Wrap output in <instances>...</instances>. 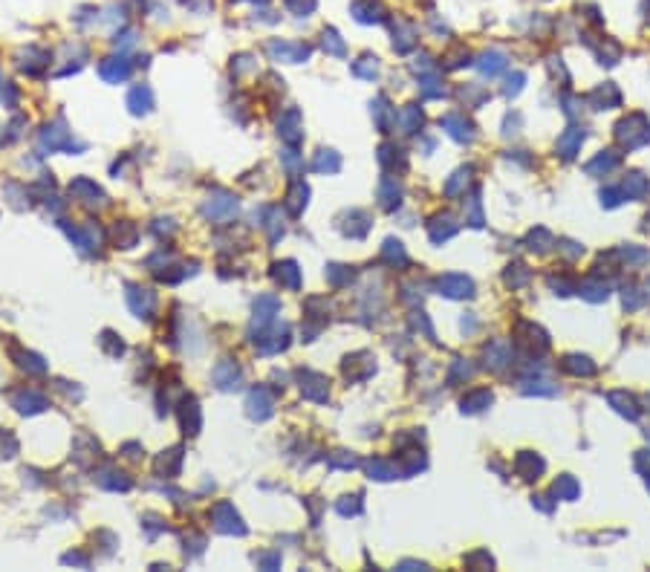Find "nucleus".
Listing matches in <instances>:
<instances>
[{
    "label": "nucleus",
    "instance_id": "nucleus-26",
    "mask_svg": "<svg viewBox=\"0 0 650 572\" xmlns=\"http://www.w3.org/2000/svg\"><path fill=\"white\" fill-rule=\"evenodd\" d=\"M278 217H281V214H278V208H272V212H269V220L263 223V225H266V232H269V240H272V243H278L281 234H283V225H281Z\"/></svg>",
    "mask_w": 650,
    "mask_h": 572
},
{
    "label": "nucleus",
    "instance_id": "nucleus-19",
    "mask_svg": "<svg viewBox=\"0 0 650 572\" xmlns=\"http://www.w3.org/2000/svg\"><path fill=\"white\" fill-rule=\"evenodd\" d=\"M272 278H275L281 286H290V289H298L301 286V272L292 261H283V263H275L272 266Z\"/></svg>",
    "mask_w": 650,
    "mask_h": 572
},
{
    "label": "nucleus",
    "instance_id": "nucleus-2",
    "mask_svg": "<svg viewBox=\"0 0 650 572\" xmlns=\"http://www.w3.org/2000/svg\"><path fill=\"white\" fill-rule=\"evenodd\" d=\"M41 145L50 150H84V145H79L72 139V130H67V125L58 119L55 125H47L41 130Z\"/></svg>",
    "mask_w": 650,
    "mask_h": 572
},
{
    "label": "nucleus",
    "instance_id": "nucleus-22",
    "mask_svg": "<svg viewBox=\"0 0 650 572\" xmlns=\"http://www.w3.org/2000/svg\"><path fill=\"white\" fill-rule=\"evenodd\" d=\"M338 156L332 154V150H318L315 154V159H312V168L315 171H338Z\"/></svg>",
    "mask_w": 650,
    "mask_h": 572
},
{
    "label": "nucleus",
    "instance_id": "nucleus-25",
    "mask_svg": "<svg viewBox=\"0 0 650 572\" xmlns=\"http://www.w3.org/2000/svg\"><path fill=\"white\" fill-rule=\"evenodd\" d=\"M254 564L261 569H278L281 566V552H254Z\"/></svg>",
    "mask_w": 650,
    "mask_h": 572
},
{
    "label": "nucleus",
    "instance_id": "nucleus-5",
    "mask_svg": "<svg viewBox=\"0 0 650 572\" xmlns=\"http://www.w3.org/2000/svg\"><path fill=\"white\" fill-rule=\"evenodd\" d=\"M128 304L133 309V315H139V318H154L156 312V295L150 289H142V286H128Z\"/></svg>",
    "mask_w": 650,
    "mask_h": 572
},
{
    "label": "nucleus",
    "instance_id": "nucleus-24",
    "mask_svg": "<svg viewBox=\"0 0 650 572\" xmlns=\"http://www.w3.org/2000/svg\"><path fill=\"white\" fill-rule=\"evenodd\" d=\"M136 225H130V223H119L116 225V243L122 246V249H130L133 243H136Z\"/></svg>",
    "mask_w": 650,
    "mask_h": 572
},
{
    "label": "nucleus",
    "instance_id": "nucleus-7",
    "mask_svg": "<svg viewBox=\"0 0 650 572\" xmlns=\"http://www.w3.org/2000/svg\"><path fill=\"white\" fill-rule=\"evenodd\" d=\"M281 312V300L275 295H261L254 300V318H252V329H263L269 324H275Z\"/></svg>",
    "mask_w": 650,
    "mask_h": 572
},
{
    "label": "nucleus",
    "instance_id": "nucleus-30",
    "mask_svg": "<svg viewBox=\"0 0 650 572\" xmlns=\"http://www.w3.org/2000/svg\"><path fill=\"white\" fill-rule=\"evenodd\" d=\"M281 159H283V165H286V168H290V171H295L298 165H301V156L295 154V150H283V154H281Z\"/></svg>",
    "mask_w": 650,
    "mask_h": 572
},
{
    "label": "nucleus",
    "instance_id": "nucleus-14",
    "mask_svg": "<svg viewBox=\"0 0 650 572\" xmlns=\"http://www.w3.org/2000/svg\"><path fill=\"white\" fill-rule=\"evenodd\" d=\"M99 75L108 84H119L130 75V64L125 61V58H104V61L99 64Z\"/></svg>",
    "mask_w": 650,
    "mask_h": 572
},
{
    "label": "nucleus",
    "instance_id": "nucleus-6",
    "mask_svg": "<svg viewBox=\"0 0 650 572\" xmlns=\"http://www.w3.org/2000/svg\"><path fill=\"white\" fill-rule=\"evenodd\" d=\"M234 212H237V200L225 191H217L214 197H208L205 205H203V214L208 220H229Z\"/></svg>",
    "mask_w": 650,
    "mask_h": 572
},
{
    "label": "nucleus",
    "instance_id": "nucleus-10",
    "mask_svg": "<svg viewBox=\"0 0 650 572\" xmlns=\"http://www.w3.org/2000/svg\"><path fill=\"white\" fill-rule=\"evenodd\" d=\"M246 408H249V416L263 422V419L272 416V396L266 387H252L249 390V399H246Z\"/></svg>",
    "mask_w": 650,
    "mask_h": 572
},
{
    "label": "nucleus",
    "instance_id": "nucleus-31",
    "mask_svg": "<svg viewBox=\"0 0 650 572\" xmlns=\"http://www.w3.org/2000/svg\"><path fill=\"white\" fill-rule=\"evenodd\" d=\"M64 564H79V566H87V558H84V555H79V552H70V555H64Z\"/></svg>",
    "mask_w": 650,
    "mask_h": 572
},
{
    "label": "nucleus",
    "instance_id": "nucleus-13",
    "mask_svg": "<svg viewBox=\"0 0 650 572\" xmlns=\"http://www.w3.org/2000/svg\"><path fill=\"white\" fill-rule=\"evenodd\" d=\"M179 422H183V431L188 436H196L203 428V413H200V405H196V399H185L183 402V408H179Z\"/></svg>",
    "mask_w": 650,
    "mask_h": 572
},
{
    "label": "nucleus",
    "instance_id": "nucleus-17",
    "mask_svg": "<svg viewBox=\"0 0 650 572\" xmlns=\"http://www.w3.org/2000/svg\"><path fill=\"white\" fill-rule=\"evenodd\" d=\"M128 108H130V113H136V116L150 113V108H154V93H150V87H148V84H136V87L130 90V96H128Z\"/></svg>",
    "mask_w": 650,
    "mask_h": 572
},
{
    "label": "nucleus",
    "instance_id": "nucleus-23",
    "mask_svg": "<svg viewBox=\"0 0 650 572\" xmlns=\"http://www.w3.org/2000/svg\"><path fill=\"white\" fill-rule=\"evenodd\" d=\"M18 365H21L26 373H35V376L47 373V365H43V358L35 356V353H21V356H18Z\"/></svg>",
    "mask_w": 650,
    "mask_h": 572
},
{
    "label": "nucleus",
    "instance_id": "nucleus-20",
    "mask_svg": "<svg viewBox=\"0 0 650 572\" xmlns=\"http://www.w3.org/2000/svg\"><path fill=\"white\" fill-rule=\"evenodd\" d=\"M307 197H309V188L301 183V179H295L290 185V194H286V208H290L292 214H301L307 208Z\"/></svg>",
    "mask_w": 650,
    "mask_h": 572
},
{
    "label": "nucleus",
    "instance_id": "nucleus-1",
    "mask_svg": "<svg viewBox=\"0 0 650 572\" xmlns=\"http://www.w3.org/2000/svg\"><path fill=\"white\" fill-rule=\"evenodd\" d=\"M254 341V350H258L261 356H275V353H281L286 344H290V329L286 327H263V329H258V336L252 338Z\"/></svg>",
    "mask_w": 650,
    "mask_h": 572
},
{
    "label": "nucleus",
    "instance_id": "nucleus-4",
    "mask_svg": "<svg viewBox=\"0 0 650 572\" xmlns=\"http://www.w3.org/2000/svg\"><path fill=\"white\" fill-rule=\"evenodd\" d=\"M266 52L272 61H286V64H298V61H307L309 58V47L307 43H292V41H269L266 43Z\"/></svg>",
    "mask_w": 650,
    "mask_h": 572
},
{
    "label": "nucleus",
    "instance_id": "nucleus-21",
    "mask_svg": "<svg viewBox=\"0 0 650 572\" xmlns=\"http://www.w3.org/2000/svg\"><path fill=\"white\" fill-rule=\"evenodd\" d=\"M440 289L451 298H460V295H468V289H471V283H468L465 278H457V275H448L440 280Z\"/></svg>",
    "mask_w": 650,
    "mask_h": 572
},
{
    "label": "nucleus",
    "instance_id": "nucleus-3",
    "mask_svg": "<svg viewBox=\"0 0 650 572\" xmlns=\"http://www.w3.org/2000/svg\"><path fill=\"white\" fill-rule=\"evenodd\" d=\"M211 523H214V529L223 535H246V526L232 503H217L211 509Z\"/></svg>",
    "mask_w": 650,
    "mask_h": 572
},
{
    "label": "nucleus",
    "instance_id": "nucleus-32",
    "mask_svg": "<svg viewBox=\"0 0 650 572\" xmlns=\"http://www.w3.org/2000/svg\"><path fill=\"white\" fill-rule=\"evenodd\" d=\"M252 3H266V0H252Z\"/></svg>",
    "mask_w": 650,
    "mask_h": 572
},
{
    "label": "nucleus",
    "instance_id": "nucleus-15",
    "mask_svg": "<svg viewBox=\"0 0 650 572\" xmlns=\"http://www.w3.org/2000/svg\"><path fill=\"white\" fill-rule=\"evenodd\" d=\"M278 133H281V139L286 142V145H298L301 142V113L298 110H286L283 116H281V122H278Z\"/></svg>",
    "mask_w": 650,
    "mask_h": 572
},
{
    "label": "nucleus",
    "instance_id": "nucleus-11",
    "mask_svg": "<svg viewBox=\"0 0 650 572\" xmlns=\"http://www.w3.org/2000/svg\"><path fill=\"white\" fill-rule=\"evenodd\" d=\"M211 376H214V382H217L220 390H237L240 387V367H237V361H232V358H223Z\"/></svg>",
    "mask_w": 650,
    "mask_h": 572
},
{
    "label": "nucleus",
    "instance_id": "nucleus-27",
    "mask_svg": "<svg viewBox=\"0 0 650 572\" xmlns=\"http://www.w3.org/2000/svg\"><path fill=\"white\" fill-rule=\"evenodd\" d=\"M324 50L332 52V55H344V43H341L338 32H332V29H327V32H324Z\"/></svg>",
    "mask_w": 650,
    "mask_h": 572
},
{
    "label": "nucleus",
    "instance_id": "nucleus-8",
    "mask_svg": "<svg viewBox=\"0 0 650 572\" xmlns=\"http://www.w3.org/2000/svg\"><path fill=\"white\" fill-rule=\"evenodd\" d=\"M329 382L324 379L321 373H312V370H301V394L312 402H324L327 394H329Z\"/></svg>",
    "mask_w": 650,
    "mask_h": 572
},
{
    "label": "nucleus",
    "instance_id": "nucleus-12",
    "mask_svg": "<svg viewBox=\"0 0 650 572\" xmlns=\"http://www.w3.org/2000/svg\"><path fill=\"white\" fill-rule=\"evenodd\" d=\"M154 469H156L159 477H176L179 469H183V448L162 451V454L156 457V462H154Z\"/></svg>",
    "mask_w": 650,
    "mask_h": 572
},
{
    "label": "nucleus",
    "instance_id": "nucleus-29",
    "mask_svg": "<svg viewBox=\"0 0 650 572\" xmlns=\"http://www.w3.org/2000/svg\"><path fill=\"white\" fill-rule=\"evenodd\" d=\"M286 9L295 14H309L315 9V0H286Z\"/></svg>",
    "mask_w": 650,
    "mask_h": 572
},
{
    "label": "nucleus",
    "instance_id": "nucleus-28",
    "mask_svg": "<svg viewBox=\"0 0 650 572\" xmlns=\"http://www.w3.org/2000/svg\"><path fill=\"white\" fill-rule=\"evenodd\" d=\"M101 347L108 350L110 356H122V353H125V344L119 341L113 333H104V336H101Z\"/></svg>",
    "mask_w": 650,
    "mask_h": 572
},
{
    "label": "nucleus",
    "instance_id": "nucleus-18",
    "mask_svg": "<svg viewBox=\"0 0 650 572\" xmlns=\"http://www.w3.org/2000/svg\"><path fill=\"white\" fill-rule=\"evenodd\" d=\"M96 483H99L101 489H110V491H128V489H130L128 474L116 471V469H101V471H96Z\"/></svg>",
    "mask_w": 650,
    "mask_h": 572
},
{
    "label": "nucleus",
    "instance_id": "nucleus-16",
    "mask_svg": "<svg viewBox=\"0 0 650 572\" xmlns=\"http://www.w3.org/2000/svg\"><path fill=\"white\" fill-rule=\"evenodd\" d=\"M12 402L21 413H38V411L47 408V396L38 394V390H21V394L12 396Z\"/></svg>",
    "mask_w": 650,
    "mask_h": 572
},
{
    "label": "nucleus",
    "instance_id": "nucleus-9",
    "mask_svg": "<svg viewBox=\"0 0 650 572\" xmlns=\"http://www.w3.org/2000/svg\"><path fill=\"white\" fill-rule=\"evenodd\" d=\"M70 197L84 203V205H99L104 200V194H101V188L93 183V179L79 176V179H72V183H70Z\"/></svg>",
    "mask_w": 650,
    "mask_h": 572
}]
</instances>
